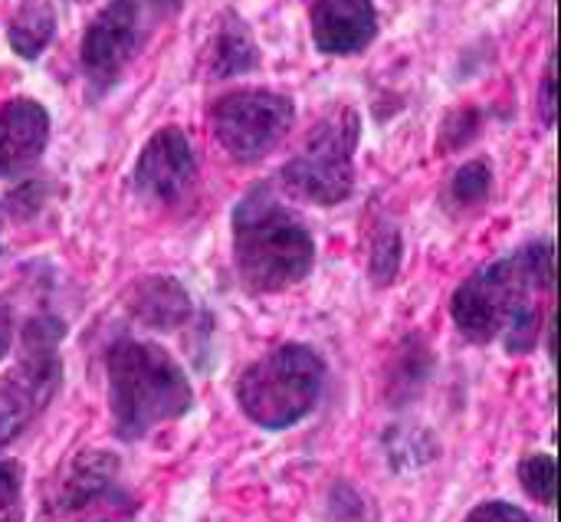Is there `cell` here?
<instances>
[{"instance_id": "6da1fadb", "label": "cell", "mask_w": 561, "mask_h": 522, "mask_svg": "<svg viewBox=\"0 0 561 522\" xmlns=\"http://www.w3.org/2000/svg\"><path fill=\"white\" fill-rule=\"evenodd\" d=\"M556 286V250L552 240L526 243L513 257H503L483 270H477L450 303V316L457 329L486 345L503 336L510 355H526L536 349L546 296Z\"/></svg>"}, {"instance_id": "7a4b0ae2", "label": "cell", "mask_w": 561, "mask_h": 522, "mask_svg": "<svg viewBox=\"0 0 561 522\" xmlns=\"http://www.w3.org/2000/svg\"><path fill=\"white\" fill-rule=\"evenodd\" d=\"M233 263L253 293H283L312 273L316 240L270 184L250 188L233 207Z\"/></svg>"}, {"instance_id": "3957f363", "label": "cell", "mask_w": 561, "mask_h": 522, "mask_svg": "<svg viewBox=\"0 0 561 522\" xmlns=\"http://www.w3.org/2000/svg\"><path fill=\"white\" fill-rule=\"evenodd\" d=\"M105 375L112 428L122 441H141L194 408L184 368L154 342L118 339L105 355Z\"/></svg>"}, {"instance_id": "277c9868", "label": "cell", "mask_w": 561, "mask_h": 522, "mask_svg": "<svg viewBox=\"0 0 561 522\" xmlns=\"http://www.w3.org/2000/svg\"><path fill=\"white\" fill-rule=\"evenodd\" d=\"M325 385V362L316 349L289 342L253 362L237 382L240 411L266 428L286 431L299 424L319 401Z\"/></svg>"}, {"instance_id": "5b68a950", "label": "cell", "mask_w": 561, "mask_h": 522, "mask_svg": "<svg viewBox=\"0 0 561 522\" xmlns=\"http://www.w3.org/2000/svg\"><path fill=\"white\" fill-rule=\"evenodd\" d=\"M66 329L56 316H36L23 329L16 365L0 375V447L16 441L62 385L59 342Z\"/></svg>"}, {"instance_id": "8992f818", "label": "cell", "mask_w": 561, "mask_h": 522, "mask_svg": "<svg viewBox=\"0 0 561 522\" xmlns=\"http://www.w3.org/2000/svg\"><path fill=\"white\" fill-rule=\"evenodd\" d=\"M358 112L339 109L322 118L296 158L283 168V184L296 197L322 207L342 204L355 191V148H358Z\"/></svg>"}, {"instance_id": "52a82bcc", "label": "cell", "mask_w": 561, "mask_h": 522, "mask_svg": "<svg viewBox=\"0 0 561 522\" xmlns=\"http://www.w3.org/2000/svg\"><path fill=\"white\" fill-rule=\"evenodd\" d=\"M296 118L293 99L273 89H237L214 102L210 128L224 151L240 164L263 161L283 145Z\"/></svg>"}, {"instance_id": "ba28073f", "label": "cell", "mask_w": 561, "mask_h": 522, "mask_svg": "<svg viewBox=\"0 0 561 522\" xmlns=\"http://www.w3.org/2000/svg\"><path fill=\"white\" fill-rule=\"evenodd\" d=\"M122 464L108 451H82L49 493V513L66 522H131L135 497L118 480Z\"/></svg>"}, {"instance_id": "9c48e42d", "label": "cell", "mask_w": 561, "mask_h": 522, "mask_svg": "<svg viewBox=\"0 0 561 522\" xmlns=\"http://www.w3.org/2000/svg\"><path fill=\"white\" fill-rule=\"evenodd\" d=\"M141 43V16L135 0L105 3L82 33V69L95 89H108Z\"/></svg>"}, {"instance_id": "30bf717a", "label": "cell", "mask_w": 561, "mask_h": 522, "mask_svg": "<svg viewBox=\"0 0 561 522\" xmlns=\"http://www.w3.org/2000/svg\"><path fill=\"white\" fill-rule=\"evenodd\" d=\"M194 184H197V155L191 138L174 125L158 128L135 161L138 194L171 207L184 201Z\"/></svg>"}, {"instance_id": "8fae6325", "label": "cell", "mask_w": 561, "mask_h": 522, "mask_svg": "<svg viewBox=\"0 0 561 522\" xmlns=\"http://www.w3.org/2000/svg\"><path fill=\"white\" fill-rule=\"evenodd\" d=\"M312 39L329 56L362 53L378 36V13L371 0H312Z\"/></svg>"}, {"instance_id": "7c38bea8", "label": "cell", "mask_w": 561, "mask_h": 522, "mask_svg": "<svg viewBox=\"0 0 561 522\" xmlns=\"http://www.w3.org/2000/svg\"><path fill=\"white\" fill-rule=\"evenodd\" d=\"M49 141V112L36 99L0 105V178L20 174L39 161Z\"/></svg>"}, {"instance_id": "4fadbf2b", "label": "cell", "mask_w": 561, "mask_h": 522, "mask_svg": "<svg viewBox=\"0 0 561 522\" xmlns=\"http://www.w3.org/2000/svg\"><path fill=\"white\" fill-rule=\"evenodd\" d=\"M131 316L158 332H171L191 319V296L174 276H148L128 296Z\"/></svg>"}, {"instance_id": "5bb4252c", "label": "cell", "mask_w": 561, "mask_h": 522, "mask_svg": "<svg viewBox=\"0 0 561 522\" xmlns=\"http://www.w3.org/2000/svg\"><path fill=\"white\" fill-rule=\"evenodd\" d=\"M256 63H260V49H256L250 26L237 13H224V23L210 49V72L217 79H230V76L256 69Z\"/></svg>"}, {"instance_id": "9a60e30c", "label": "cell", "mask_w": 561, "mask_h": 522, "mask_svg": "<svg viewBox=\"0 0 561 522\" xmlns=\"http://www.w3.org/2000/svg\"><path fill=\"white\" fill-rule=\"evenodd\" d=\"M56 33V7L53 0H23L7 23V43L16 56L36 59L49 46Z\"/></svg>"}, {"instance_id": "2e32d148", "label": "cell", "mask_w": 561, "mask_h": 522, "mask_svg": "<svg viewBox=\"0 0 561 522\" xmlns=\"http://www.w3.org/2000/svg\"><path fill=\"white\" fill-rule=\"evenodd\" d=\"M431 365H434V359H431V352L421 345V339H417V336L408 339L404 349H401V355H398V365H394V372H391V395H394V398H408L411 392H417V388L424 385Z\"/></svg>"}, {"instance_id": "e0dca14e", "label": "cell", "mask_w": 561, "mask_h": 522, "mask_svg": "<svg viewBox=\"0 0 561 522\" xmlns=\"http://www.w3.org/2000/svg\"><path fill=\"white\" fill-rule=\"evenodd\" d=\"M490 191H493V171L486 161L463 164L450 181V201L457 207H477L490 197Z\"/></svg>"}, {"instance_id": "ac0fdd59", "label": "cell", "mask_w": 561, "mask_h": 522, "mask_svg": "<svg viewBox=\"0 0 561 522\" xmlns=\"http://www.w3.org/2000/svg\"><path fill=\"white\" fill-rule=\"evenodd\" d=\"M519 484L536 503L552 507L556 503V457H549V454L526 457L519 464Z\"/></svg>"}, {"instance_id": "d6986e66", "label": "cell", "mask_w": 561, "mask_h": 522, "mask_svg": "<svg viewBox=\"0 0 561 522\" xmlns=\"http://www.w3.org/2000/svg\"><path fill=\"white\" fill-rule=\"evenodd\" d=\"M0 522H23V467L0 461Z\"/></svg>"}, {"instance_id": "ffe728a7", "label": "cell", "mask_w": 561, "mask_h": 522, "mask_svg": "<svg viewBox=\"0 0 561 522\" xmlns=\"http://www.w3.org/2000/svg\"><path fill=\"white\" fill-rule=\"evenodd\" d=\"M398 266H401V237L398 230H385L378 234L375 240V253H371V276L375 283H391L398 276Z\"/></svg>"}, {"instance_id": "44dd1931", "label": "cell", "mask_w": 561, "mask_h": 522, "mask_svg": "<svg viewBox=\"0 0 561 522\" xmlns=\"http://www.w3.org/2000/svg\"><path fill=\"white\" fill-rule=\"evenodd\" d=\"M467 522H536L529 513H523L519 507H513V503H503V500H493V503H483V507H477Z\"/></svg>"}, {"instance_id": "7402d4cb", "label": "cell", "mask_w": 561, "mask_h": 522, "mask_svg": "<svg viewBox=\"0 0 561 522\" xmlns=\"http://www.w3.org/2000/svg\"><path fill=\"white\" fill-rule=\"evenodd\" d=\"M539 105H542V122L552 128V125H556V56H552V59H549V66H546L542 92H539Z\"/></svg>"}, {"instance_id": "603a6c76", "label": "cell", "mask_w": 561, "mask_h": 522, "mask_svg": "<svg viewBox=\"0 0 561 522\" xmlns=\"http://www.w3.org/2000/svg\"><path fill=\"white\" fill-rule=\"evenodd\" d=\"M10 342H13V313H10V306L0 303V362L10 352Z\"/></svg>"}, {"instance_id": "cb8c5ba5", "label": "cell", "mask_w": 561, "mask_h": 522, "mask_svg": "<svg viewBox=\"0 0 561 522\" xmlns=\"http://www.w3.org/2000/svg\"><path fill=\"white\" fill-rule=\"evenodd\" d=\"M151 3H158V7H164V10H178L184 0H151Z\"/></svg>"}]
</instances>
